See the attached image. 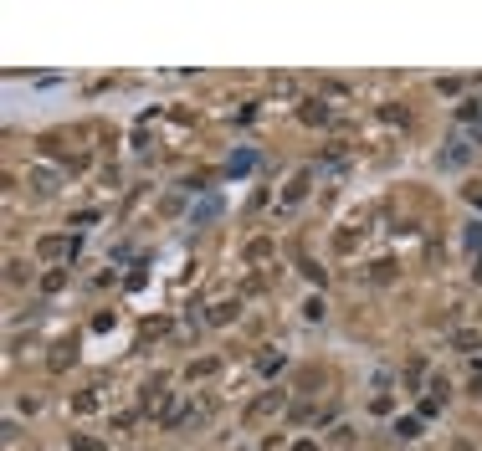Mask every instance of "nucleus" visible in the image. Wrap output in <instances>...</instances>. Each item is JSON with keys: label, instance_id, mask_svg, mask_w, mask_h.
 I'll list each match as a JSON object with an SVG mask.
<instances>
[{"label": "nucleus", "instance_id": "f257e3e1", "mask_svg": "<svg viewBox=\"0 0 482 451\" xmlns=\"http://www.w3.org/2000/svg\"><path fill=\"white\" fill-rule=\"evenodd\" d=\"M467 159H472V149H467L462 138H452V149H446V154H442V164H446V169H462Z\"/></svg>", "mask_w": 482, "mask_h": 451}]
</instances>
